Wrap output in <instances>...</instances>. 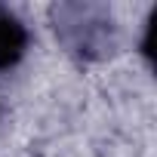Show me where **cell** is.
<instances>
[{"mask_svg":"<svg viewBox=\"0 0 157 157\" xmlns=\"http://www.w3.org/2000/svg\"><path fill=\"white\" fill-rule=\"evenodd\" d=\"M28 40L31 37H28L25 22L6 6H0V71H10L25 59Z\"/></svg>","mask_w":157,"mask_h":157,"instance_id":"cell-1","label":"cell"}]
</instances>
